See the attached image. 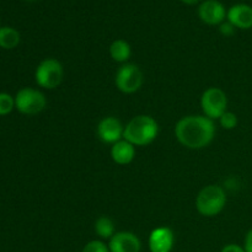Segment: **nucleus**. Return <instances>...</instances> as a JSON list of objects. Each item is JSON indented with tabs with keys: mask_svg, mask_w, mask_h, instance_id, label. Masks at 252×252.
Segmentation results:
<instances>
[{
	"mask_svg": "<svg viewBox=\"0 0 252 252\" xmlns=\"http://www.w3.org/2000/svg\"><path fill=\"white\" fill-rule=\"evenodd\" d=\"M235 29L236 27L234 26L233 24H230L229 21H224L223 24H220V27H219V30H220V33L225 37L233 36V34L235 33Z\"/></svg>",
	"mask_w": 252,
	"mask_h": 252,
	"instance_id": "obj_20",
	"label": "nucleus"
},
{
	"mask_svg": "<svg viewBox=\"0 0 252 252\" xmlns=\"http://www.w3.org/2000/svg\"><path fill=\"white\" fill-rule=\"evenodd\" d=\"M201 107L206 117L219 120L228 107L226 94L219 88L207 89L201 97Z\"/></svg>",
	"mask_w": 252,
	"mask_h": 252,
	"instance_id": "obj_6",
	"label": "nucleus"
},
{
	"mask_svg": "<svg viewBox=\"0 0 252 252\" xmlns=\"http://www.w3.org/2000/svg\"><path fill=\"white\" fill-rule=\"evenodd\" d=\"M20 43V33L12 27L5 26L0 29V47L4 49H14Z\"/></svg>",
	"mask_w": 252,
	"mask_h": 252,
	"instance_id": "obj_15",
	"label": "nucleus"
},
{
	"mask_svg": "<svg viewBox=\"0 0 252 252\" xmlns=\"http://www.w3.org/2000/svg\"><path fill=\"white\" fill-rule=\"evenodd\" d=\"M64 76L63 65L59 61L54 58H48L38 64L34 73L36 83L41 88L53 90L61 85Z\"/></svg>",
	"mask_w": 252,
	"mask_h": 252,
	"instance_id": "obj_4",
	"label": "nucleus"
},
{
	"mask_svg": "<svg viewBox=\"0 0 252 252\" xmlns=\"http://www.w3.org/2000/svg\"><path fill=\"white\" fill-rule=\"evenodd\" d=\"M81 252H110L108 246L100 240H93L84 246Z\"/></svg>",
	"mask_w": 252,
	"mask_h": 252,
	"instance_id": "obj_19",
	"label": "nucleus"
},
{
	"mask_svg": "<svg viewBox=\"0 0 252 252\" xmlns=\"http://www.w3.org/2000/svg\"><path fill=\"white\" fill-rule=\"evenodd\" d=\"M175 135L189 149H203L213 142L216 126L213 120L206 116H186L176 123Z\"/></svg>",
	"mask_w": 252,
	"mask_h": 252,
	"instance_id": "obj_1",
	"label": "nucleus"
},
{
	"mask_svg": "<svg viewBox=\"0 0 252 252\" xmlns=\"http://www.w3.org/2000/svg\"><path fill=\"white\" fill-rule=\"evenodd\" d=\"M134 157L135 147L126 139H121L120 142L115 143L111 148V158L118 165L130 164Z\"/></svg>",
	"mask_w": 252,
	"mask_h": 252,
	"instance_id": "obj_13",
	"label": "nucleus"
},
{
	"mask_svg": "<svg viewBox=\"0 0 252 252\" xmlns=\"http://www.w3.org/2000/svg\"><path fill=\"white\" fill-rule=\"evenodd\" d=\"M226 19L236 29H252V6L248 4H235L226 12Z\"/></svg>",
	"mask_w": 252,
	"mask_h": 252,
	"instance_id": "obj_12",
	"label": "nucleus"
},
{
	"mask_svg": "<svg viewBox=\"0 0 252 252\" xmlns=\"http://www.w3.org/2000/svg\"><path fill=\"white\" fill-rule=\"evenodd\" d=\"M27 1H34V0H27Z\"/></svg>",
	"mask_w": 252,
	"mask_h": 252,
	"instance_id": "obj_24",
	"label": "nucleus"
},
{
	"mask_svg": "<svg viewBox=\"0 0 252 252\" xmlns=\"http://www.w3.org/2000/svg\"><path fill=\"white\" fill-rule=\"evenodd\" d=\"M226 10L224 5L218 0H204L198 7V16L204 24L220 25L225 21Z\"/></svg>",
	"mask_w": 252,
	"mask_h": 252,
	"instance_id": "obj_9",
	"label": "nucleus"
},
{
	"mask_svg": "<svg viewBox=\"0 0 252 252\" xmlns=\"http://www.w3.org/2000/svg\"><path fill=\"white\" fill-rule=\"evenodd\" d=\"M110 252H140L142 243L135 234L130 231L116 233L108 243Z\"/></svg>",
	"mask_w": 252,
	"mask_h": 252,
	"instance_id": "obj_10",
	"label": "nucleus"
},
{
	"mask_svg": "<svg viewBox=\"0 0 252 252\" xmlns=\"http://www.w3.org/2000/svg\"><path fill=\"white\" fill-rule=\"evenodd\" d=\"M174 233L167 226L155 228L149 235L150 252H171L174 248Z\"/></svg>",
	"mask_w": 252,
	"mask_h": 252,
	"instance_id": "obj_11",
	"label": "nucleus"
},
{
	"mask_svg": "<svg viewBox=\"0 0 252 252\" xmlns=\"http://www.w3.org/2000/svg\"><path fill=\"white\" fill-rule=\"evenodd\" d=\"M245 251L252 252V229L249 230V233L245 236Z\"/></svg>",
	"mask_w": 252,
	"mask_h": 252,
	"instance_id": "obj_22",
	"label": "nucleus"
},
{
	"mask_svg": "<svg viewBox=\"0 0 252 252\" xmlns=\"http://www.w3.org/2000/svg\"><path fill=\"white\" fill-rule=\"evenodd\" d=\"M132 48L125 39H116L110 46V56L117 63H126L130 58Z\"/></svg>",
	"mask_w": 252,
	"mask_h": 252,
	"instance_id": "obj_14",
	"label": "nucleus"
},
{
	"mask_svg": "<svg viewBox=\"0 0 252 252\" xmlns=\"http://www.w3.org/2000/svg\"><path fill=\"white\" fill-rule=\"evenodd\" d=\"M47 106V98L41 91L32 88H24L15 96V107L24 115L33 116L42 112Z\"/></svg>",
	"mask_w": 252,
	"mask_h": 252,
	"instance_id": "obj_5",
	"label": "nucleus"
},
{
	"mask_svg": "<svg viewBox=\"0 0 252 252\" xmlns=\"http://www.w3.org/2000/svg\"><path fill=\"white\" fill-rule=\"evenodd\" d=\"M143 73L135 64L126 63L121 66L116 74V86L123 94H134L142 88Z\"/></svg>",
	"mask_w": 252,
	"mask_h": 252,
	"instance_id": "obj_7",
	"label": "nucleus"
},
{
	"mask_svg": "<svg viewBox=\"0 0 252 252\" xmlns=\"http://www.w3.org/2000/svg\"><path fill=\"white\" fill-rule=\"evenodd\" d=\"M125 127L116 117H105L97 125V137L106 144H115L123 138Z\"/></svg>",
	"mask_w": 252,
	"mask_h": 252,
	"instance_id": "obj_8",
	"label": "nucleus"
},
{
	"mask_svg": "<svg viewBox=\"0 0 252 252\" xmlns=\"http://www.w3.org/2000/svg\"><path fill=\"white\" fill-rule=\"evenodd\" d=\"M219 122H220V126L224 129H234V128L238 126V116H236L235 113L226 111V112L223 113L221 117L219 118Z\"/></svg>",
	"mask_w": 252,
	"mask_h": 252,
	"instance_id": "obj_18",
	"label": "nucleus"
},
{
	"mask_svg": "<svg viewBox=\"0 0 252 252\" xmlns=\"http://www.w3.org/2000/svg\"><path fill=\"white\" fill-rule=\"evenodd\" d=\"M221 252H246V251L245 249L236 245V244H229V245L224 246V248L221 249Z\"/></svg>",
	"mask_w": 252,
	"mask_h": 252,
	"instance_id": "obj_21",
	"label": "nucleus"
},
{
	"mask_svg": "<svg viewBox=\"0 0 252 252\" xmlns=\"http://www.w3.org/2000/svg\"><path fill=\"white\" fill-rule=\"evenodd\" d=\"M226 204L225 191L220 186L209 185L199 191L196 198V208L204 217H216Z\"/></svg>",
	"mask_w": 252,
	"mask_h": 252,
	"instance_id": "obj_3",
	"label": "nucleus"
},
{
	"mask_svg": "<svg viewBox=\"0 0 252 252\" xmlns=\"http://www.w3.org/2000/svg\"><path fill=\"white\" fill-rule=\"evenodd\" d=\"M159 133L157 121L148 115H139L132 118L125 127L123 139L134 147H145L154 142Z\"/></svg>",
	"mask_w": 252,
	"mask_h": 252,
	"instance_id": "obj_2",
	"label": "nucleus"
},
{
	"mask_svg": "<svg viewBox=\"0 0 252 252\" xmlns=\"http://www.w3.org/2000/svg\"><path fill=\"white\" fill-rule=\"evenodd\" d=\"M181 1L185 2V4H187V5H193V4H197L199 0H181Z\"/></svg>",
	"mask_w": 252,
	"mask_h": 252,
	"instance_id": "obj_23",
	"label": "nucleus"
},
{
	"mask_svg": "<svg viewBox=\"0 0 252 252\" xmlns=\"http://www.w3.org/2000/svg\"><path fill=\"white\" fill-rule=\"evenodd\" d=\"M15 98L10 94L0 93V116H6L14 110Z\"/></svg>",
	"mask_w": 252,
	"mask_h": 252,
	"instance_id": "obj_17",
	"label": "nucleus"
},
{
	"mask_svg": "<svg viewBox=\"0 0 252 252\" xmlns=\"http://www.w3.org/2000/svg\"><path fill=\"white\" fill-rule=\"evenodd\" d=\"M95 231L100 238L111 239L116 234L115 223L106 216H101L95 223Z\"/></svg>",
	"mask_w": 252,
	"mask_h": 252,
	"instance_id": "obj_16",
	"label": "nucleus"
}]
</instances>
